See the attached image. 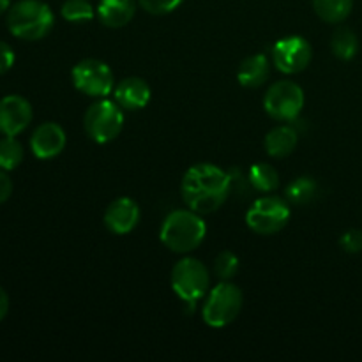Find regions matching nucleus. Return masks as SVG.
Returning <instances> with one entry per match:
<instances>
[{"instance_id": "f257e3e1", "label": "nucleus", "mask_w": 362, "mask_h": 362, "mask_svg": "<svg viewBox=\"0 0 362 362\" xmlns=\"http://www.w3.org/2000/svg\"><path fill=\"white\" fill-rule=\"evenodd\" d=\"M180 193L187 209L202 216L212 214L232 194L230 173L212 163H198L184 173Z\"/></svg>"}, {"instance_id": "f03ea898", "label": "nucleus", "mask_w": 362, "mask_h": 362, "mask_svg": "<svg viewBox=\"0 0 362 362\" xmlns=\"http://www.w3.org/2000/svg\"><path fill=\"white\" fill-rule=\"evenodd\" d=\"M207 235V225L202 214L191 209H177L163 221L159 237L165 247L179 255H187L202 246Z\"/></svg>"}, {"instance_id": "7ed1b4c3", "label": "nucleus", "mask_w": 362, "mask_h": 362, "mask_svg": "<svg viewBox=\"0 0 362 362\" xmlns=\"http://www.w3.org/2000/svg\"><path fill=\"white\" fill-rule=\"evenodd\" d=\"M170 285L175 296L184 303L187 315L194 313L198 300L207 297L211 290V272L204 262L193 257L180 258L172 269Z\"/></svg>"}, {"instance_id": "20e7f679", "label": "nucleus", "mask_w": 362, "mask_h": 362, "mask_svg": "<svg viewBox=\"0 0 362 362\" xmlns=\"http://www.w3.org/2000/svg\"><path fill=\"white\" fill-rule=\"evenodd\" d=\"M53 25V11L41 0H20L7 13V27L11 34L25 41H39L46 37Z\"/></svg>"}, {"instance_id": "39448f33", "label": "nucleus", "mask_w": 362, "mask_h": 362, "mask_svg": "<svg viewBox=\"0 0 362 362\" xmlns=\"http://www.w3.org/2000/svg\"><path fill=\"white\" fill-rule=\"evenodd\" d=\"M243 290L232 281H219L209 290L202 308V318L209 327L223 329L232 324L243 311Z\"/></svg>"}, {"instance_id": "423d86ee", "label": "nucleus", "mask_w": 362, "mask_h": 362, "mask_svg": "<svg viewBox=\"0 0 362 362\" xmlns=\"http://www.w3.org/2000/svg\"><path fill=\"white\" fill-rule=\"evenodd\" d=\"M83 127L95 144L113 141L124 129V110L113 99H98L85 112Z\"/></svg>"}, {"instance_id": "0eeeda50", "label": "nucleus", "mask_w": 362, "mask_h": 362, "mask_svg": "<svg viewBox=\"0 0 362 362\" xmlns=\"http://www.w3.org/2000/svg\"><path fill=\"white\" fill-rule=\"evenodd\" d=\"M288 202L276 194H265L257 198L246 212V225L258 235H274L281 232L290 221Z\"/></svg>"}, {"instance_id": "6e6552de", "label": "nucleus", "mask_w": 362, "mask_h": 362, "mask_svg": "<svg viewBox=\"0 0 362 362\" xmlns=\"http://www.w3.org/2000/svg\"><path fill=\"white\" fill-rule=\"evenodd\" d=\"M304 108V90L292 80L272 83L264 95V110L279 122H296Z\"/></svg>"}, {"instance_id": "1a4fd4ad", "label": "nucleus", "mask_w": 362, "mask_h": 362, "mask_svg": "<svg viewBox=\"0 0 362 362\" xmlns=\"http://www.w3.org/2000/svg\"><path fill=\"white\" fill-rule=\"evenodd\" d=\"M71 80L76 90L90 98H108L115 88L112 67L98 59H83L71 71Z\"/></svg>"}, {"instance_id": "9d476101", "label": "nucleus", "mask_w": 362, "mask_h": 362, "mask_svg": "<svg viewBox=\"0 0 362 362\" xmlns=\"http://www.w3.org/2000/svg\"><path fill=\"white\" fill-rule=\"evenodd\" d=\"M313 57L310 41L303 35H288L279 39L272 48V64L285 74H297L306 69Z\"/></svg>"}, {"instance_id": "9b49d317", "label": "nucleus", "mask_w": 362, "mask_h": 362, "mask_svg": "<svg viewBox=\"0 0 362 362\" xmlns=\"http://www.w3.org/2000/svg\"><path fill=\"white\" fill-rule=\"evenodd\" d=\"M30 103L21 95H6L0 99V133L4 136H16L23 133L32 122Z\"/></svg>"}, {"instance_id": "f8f14e48", "label": "nucleus", "mask_w": 362, "mask_h": 362, "mask_svg": "<svg viewBox=\"0 0 362 362\" xmlns=\"http://www.w3.org/2000/svg\"><path fill=\"white\" fill-rule=\"evenodd\" d=\"M141 218L140 205L133 198L120 197L113 200L105 211V226L115 235H127L138 226Z\"/></svg>"}, {"instance_id": "ddd939ff", "label": "nucleus", "mask_w": 362, "mask_h": 362, "mask_svg": "<svg viewBox=\"0 0 362 362\" xmlns=\"http://www.w3.org/2000/svg\"><path fill=\"white\" fill-rule=\"evenodd\" d=\"M66 131L57 122H45L35 127L30 138V148L37 159H53L66 148Z\"/></svg>"}, {"instance_id": "4468645a", "label": "nucleus", "mask_w": 362, "mask_h": 362, "mask_svg": "<svg viewBox=\"0 0 362 362\" xmlns=\"http://www.w3.org/2000/svg\"><path fill=\"white\" fill-rule=\"evenodd\" d=\"M152 90L151 85L138 76L124 78L122 81L113 88V101L124 110V112H138L144 110L151 103Z\"/></svg>"}, {"instance_id": "2eb2a0df", "label": "nucleus", "mask_w": 362, "mask_h": 362, "mask_svg": "<svg viewBox=\"0 0 362 362\" xmlns=\"http://www.w3.org/2000/svg\"><path fill=\"white\" fill-rule=\"evenodd\" d=\"M138 0H101L98 6V18L105 27L122 28L136 14Z\"/></svg>"}, {"instance_id": "dca6fc26", "label": "nucleus", "mask_w": 362, "mask_h": 362, "mask_svg": "<svg viewBox=\"0 0 362 362\" xmlns=\"http://www.w3.org/2000/svg\"><path fill=\"white\" fill-rule=\"evenodd\" d=\"M297 144H299V133L290 124L276 126L274 129L269 131L264 140L265 151L274 159H283L292 154L296 151Z\"/></svg>"}, {"instance_id": "f3484780", "label": "nucleus", "mask_w": 362, "mask_h": 362, "mask_svg": "<svg viewBox=\"0 0 362 362\" xmlns=\"http://www.w3.org/2000/svg\"><path fill=\"white\" fill-rule=\"evenodd\" d=\"M271 74V62L264 53H257L243 60L239 71H237V80L246 88H258L267 81Z\"/></svg>"}, {"instance_id": "a211bd4d", "label": "nucleus", "mask_w": 362, "mask_h": 362, "mask_svg": "<svg viewBox=\"0 0 362 362\" xmlns=\"http://www.w3.org/2000/svg\"><path fill=\"white\" fill-rule=\"evenodd\" d=\"M317 16L331 25L343 23L354 9V0H311Z\"/></svg>"}, {"instance_id": "6ab92c4d", "label": "nucleus", "mask_w": 362, "mask_h": 362, "mask_svg": "<svg viewBox=\"0 0 362 362\" xmlns=\"http://www.w3.org/2000/svg\"><path fill=\"white\" fill-rule=\"evenodd\" d=\"M250 184L253 189L258 193H274L279 187V173L274 166L267 165V163H257L250 168Z\"/></svg>"}, {"instance_id": "aec40b11", "label": "nucleus", "mask_w": 362, "mask_h": 362, "mask_svg": "<svg viewBox=\"0 0 362 362\" xmlns=\"http://www.w3.org/2000/svg\"><path fill=\"white\" fill-rule=\"evenodd\" d=\"M331 49L339 60H345V62L352 60L357 55V49H359V39H357L356 32L349 27H339L332 34Z\"/></svg>"}, {"instance_id": "412c9836", "label": "nucleus", "mask_w": 362, "mask_h": 362, "mask_svg": "<svg viewBox=\"0 0 362 362\" xmlns=\"http://www.w3.org/2000/svg\"><path fill=\"white\" fill-rule=\"evenodd\" d=\"M318 193V184L313 177H297L286 187V200L293 205H308L315 200Z\"/></svg>"}, {"instance_id": "4be33fe9", "label": "nucleus", "mask_w": 362, "mask_h": 362, "mask_svg": "<svg viewBox=\"0 0 362 362\" xmlns=\"http://www.w3.org/2000/svg\"><path fill=\"white\" fill-rule=\"evenodd\" d=\"M23 161V145L14 136H4L0 140V168L9 172L18 168Z\"/></svg>"}, {"instance_id": "5701e85b", "label": "nucleus", "mask_w": 362, "mask_h": 362, "mask_svg": "<svg viewBox=\"0 0 362 362\" xmlns=\"http://www.w3.org/2000/svg\"><path fill=\"white\" fill-rule=\"evenodd\" d=\"M60 14L66 21L71 23H87V21L94 20L95 11L88 0H66L62 4Z\"/></svg>"}, {"instance_id": "b1692460", "label": "nucleus", "mask_w": 362, "mask_h": 362, "mask_svg": "<svg viewBox=\"0 0 362 362\" xmlns=\"http://www.w3.org/2000/svg\"><path fill=\"white\" fill-rule=\"evenodd\" d=\"M240 267V260L233 251H221L214 260V274L219 281H232Z\"/></svg>"}, {"instance_id": "393cba45", "label": "nucleus", "mask_w": 362, "mask_h": 362, "mask_svg": "<svg viewBox=\"0 0 362 362\" xmlns=\"http://www.w3.org/2000/svg\"><path fill=\"white\" fill-rule=\"evenodd\" d=\"M182 2L184 0H138L141 9L147 11L148 14H156V16L173 13Z\"/></svg>"}, {"instance_id": "a878e982", "label": "nucleus", "mask_w": 362, "mask_h": 362, "mask_svg": "<svg viewBox=\"0 0 362 362\" xmlns=\"http://www.w3.org/2000/svg\"><path fill=\"white\" fill-rule=\"evenodd\" d=\"M339 246H341V250L345 251V253H350V255H357L362 251V232L361 230H349V232H345L341 235V239H339Z\"/></svg>"}, {"instance_id": "bb28decb", "label": "nucleus", "mask_w": 362, "mask_h": 362, "mask_svg": "<svg viewBox=\"0 0 362 362\" xmlns=\"http://www.w3.org/2000/svg\"><path fill=\"white\" fill-rule=\"evenodd\" d=\"M14 64V52L7 42L0 41V74L7 73Z\"/></svg>"}, {"instance_id": "cd10ccee", "label": "nucleus", "mask_w": 362, "mask_h": 362, "mask_svg": "<svg viewBox=\"0 0 362 362\" xmlns=\"http://www.w3.org/2000/svg\"><path fill=\"white\" fill-rule=\"evenodd\" d=\"M11 194H13V180L9 179L6 170L0 168V204L9 200Z\"/></svg>"}, {"instance_id": "c85d7f7f", "label": "nucleus", "mask_w": 362, "mask_h": 362, "mask_svg": "<svg viewBox=\"0 0 362 362\" xmlns=\"http://www.w3.org/2000/svg\"><path fill=\"white\" fill-rule=\"evenodd\" d=\"M7 311H9V296H7L6 290L0 286V322L6 318Z\"/></svg>"}, {"instance_id": "c756f323", "label": "nucleus", "mask_w": 362, "mask_h": 362, "mask_svg": "<svg viewBox=\"0 0 362 362\" xmlns=\"http://www.w3.org/2000/svg\"><path fill=\"white\" fill-rule=\"evenodd\" d=\"M9 9V0H0V14H4Z\"/></svg>"}]
</instances>
